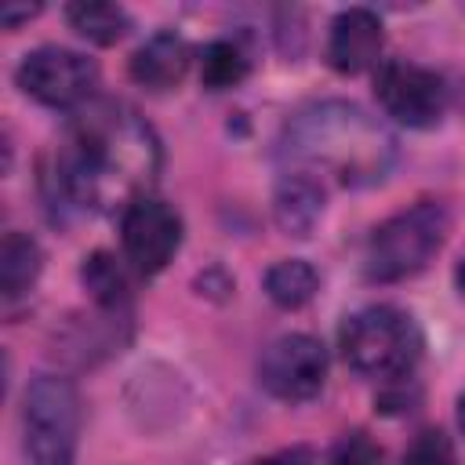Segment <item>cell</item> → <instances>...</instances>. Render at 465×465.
Returning <instances> with one entry per match:
<instances>
[{
    "label": "cell",
    "instance_id": "1",
    "mask_svg": "<svg viewBox=\"0 0 465 465\" xmlns=\"http://www.w3.org/2000/svg\"><path fill=\"white\" fill-rule=\"evenodd\" d=\"M163 167V149L153 124L120 98H91L76 109L47 182L65 207L76 211H127L153 185Z\"/></svg>",
    "mask_w": 465,
    "mask_h": 465
},
{
    "label": "cell",
    "instance_id": "2",
    "mask_svg": "<svg viewBox=\"0 0 465 465\" xmlns=\"http://www.w3.org/2000/svg\"><path fill=\"white\" fill-rule=\"evenodd\" d=\"M280 153L294 171L334 174L341 185H374L396 163V138L356 102L327 98L302 105L280 134Z\"/></svg>",
    "mask_w": 465,
    "mask_h": 465
},
{
    "label": "cell",
    "instance_id": "3",
    "mask_svg": "<svg viewBox=\"0 0 465 465\" xmlns=\"http://www.w3.org/2000/svg\"><path fill=\"white\" fill-rule=\"evenodd\" d=\"M450 232V211L440 200H418L374 225L363 251V276L371 283H396L421 272Z\"/></svg>",
    "mask_w": 465,
    "mask_h": 465
},
{
    "label": "cell",
    "instance_id": "4",
    "mask_svg": "<svg viewBox=\"0 0 465 465\" xmlns=\"http://www.w3.org/2000/svg\"><path fill=\"white\" fill-rule=\"evenodd\" d=\"M421 331L411 312L396 305H367L345 316L338 331V349L345 363L378 381H396L407 378L421 356Z\"/></svg>",
    "mask_w": 465,
    "mask_h": 465
},
{
    "label": "cell",
    "instance_id": "5",
    "mask_svg": "<svg viewBox=\"0 0 465 465\" xmlns=\"http://www.w3.org/2000/svg\"><path fill=\"white\" fill-rule=\"evenodd\" d=\"M84 403L69 378L36 374L22 396V447L29 465H73Z\"/></svg>",
    "mask_w": 465,
    "mask_h": 465
},
{
    "label": "cell",
    "instance_id": "6",
    "mask_svg": "<svg viewBox=\"0 0 465 465\" xmlns=\"http://www.w3.org/2000/svg\"><path fill=\"white\" fill-rule=\"evenodd\" d=\"M15 84L22 87V94H29L40 105L51 109H84L98 87V65L69 47L47 44L29 51L18 69H15Z\"/></svg>",
    "mask_w": 465,
    "mask_h": 465
},
{
    "label": "cell",
    "instance_id": "7",
    "mask_svg": "<svg viewBox=\"0 0 465 465\" xmlns=\"http://www.w3.org/2000/svg\"><path fill=\"white\" fill-rule=\"evenodd\" d=\"M374 98L385 109V116H392L396 124L425 131L436 127L447 109V84L440 73L425 65L389 58L374 73Z\"/></svg>",
    "mask_w": 465,
    "mask_h": 465
},
{
    "label": "cell",
    "instance_id": "8",
    "mask_svg": "<svg viewBox=\"0 0 465 465\" xmlns=\"http://www.w3.org/2000/svg\"><path fill=\"white\" fill-rule=\"evenodd\" d=\"M258 381L283 403H305L327 381V349L312 334H280L258 360Z\"/></svg>",
    "mask_w": 465,
    "mask_h": 465
},
{
    "label": "cell",
    "instance_id": "9",
    "mask_svg": "<svg viewBox=\"0 0 465 465\" xmlns=\"http://www.w3.org/2000/svg\"><path fill=\"white\" fill-rule=\"evenodd\" d=\"M124 262L138 276H156L182 247V214L156 196H142L120 214Z\"/></svg>",
    "mask_w": 465,
    "mask_h": 465
},
{
    "label": "cell",
    "instance_id": "10",
    "mask_svg": "<svg viewBox=\"0 0 465 465\" xmlns=\"http://www.w3.org/2000/svg\"><path fill=\"white\" fill-rule=\"evenodd\" d=\"M381 47H385V33H381V18L367 7H345L331 18V33H327V65L341 76H356L367 73L374 65H381Z\"/></svg>",
    "mask_w": 465,
    "mask_h": 465
},
{
    "label": "cell",
    "instance_id": "11",
    "mask_svg": "<svg viewBox=\"0 0 465 465\" xmlns=\"http://www.w3.org/2000/svg\"><path fill=\"white\" fill-rule=\"evenodd\" d=\"M189 65H193V47L185 44V36H178L174 29H160V33H153V36L131 54L127 73H131V80H134L138 87L160 94V91L178 87V84L185 80Z\"/></svg>",
    "mask_w": 465,
    "mask_h": 465
},
{
    "label": "cell",
    "instance_id": "12",
    "mask_svg": "<svg viewBox=\"0 0 465 465\" xmlns=\"http://www.w3.org/2000/svg\"><path fill=\"white\" fill-rule=\"evenodd\" d=\"M323 214V185L309 171H291L272 193V218L287 236L305 240Z\"/></svg>",
    "mask_w": 465,
    "mask_h": 465
},
{
    "label": "cell",
    "instance_id": "13",
    "mask_svg": "<svg viewBox=\"0 0 465 465\" xmlns=\"http://www.w3.org/2000/svg\"><path fill=\"white\" fill-rule=\"evenodd\" d=\"M44 269V251L29 232L11 229L0 243V294L4 302H18L33 291V283L40 280Z\"/></svg>",
    "mask_w": 465,
    "mask_h": 465
},
{
    "label": "cell",
    "instance_id": "14",
    "mask_svg": "<svg viewBox=\"0 0 465 465\" xmlns=\"http://www.w3.org/2000/svg\"><path fill=\"white\" fill-rule=\"evenodd\" d=\"M80 280L84 287L91 291L94 305L105 309V312H120L127 302H131V280H127V269L120 265L116 254L109 251H91L80 265Z\"/></svg>",
    "mask_w": 465,
    "mask_h": 465
},
{
    "label": "cell",
    "instance_id": "15",
    "mask_svg": "<svg viewBox=\"0 0 465 465\" xmlns=\"http://www.w3.org/2000/svg\"><path fill=\"white\" fill-rule=\"evenodd\" d=\"M265 294L280 309H302L312 302L320 291V272L305 258H280L276 265L265 269Z\"/></svg>",
    "mask_w": 465,
    "mask_h": 465
},
{
    "label": "cell",
    "instance_id": "16",
    "mask_svg": "<svg viewBox=\"0 0 465 465\" xmlns=\"http://www.w3.org/2000/svg\"><path fill=\"white\" fill-rule=\"evenodd\" d=\"M65 22L91 44H116L127 36L131 29V15L120 7V4H105V0H80V4H69L65 7Z\"/></svg>",
    "mask_w": 465,
    "mask_h": 465
},
{
    "label": "cell",
    "instance_id": "17",
    "mask_svg": "<svg viewBox=\"0 0 465 465\" xmlns=\"http://www.w3.org/2000/svg\"><path fill=\"white\" fill-rule=\"evenodd\" d=\"M247 73H251V62L243 54V47L232 40H211L200 54V84L207 91H229L236 84H243Z\"/></svg>",
    "mask_w": 465,
    "mask_h": 465
},
{
    "label": "cell",
    "instance_id": "18",
    "mask_svg": "<svg viewBox=\"0 0 465 465\" xmlns=\"http://www.w3.org/2000/svg\"><path fill=\"white\" fill-rule=\"evenodd\" d=\"M403 465H458L454 461V447H450V436L440 432V429H421L407 454H403Z\"/></svg>",
    "mask_w": 465,
    "mask_h": 465
},
{
    "label": "cell",
    "instance_id": "19",
    "mask_svg": "<svg viewBox=\"0 0 465 465\" xmlns=\"http://www.w3.org/2000/svg\"><path fill=\"white\" fill-rule=\"evenodd\" d=\"M327 465H381V447L367 432H345L334 443Z\"/></svg>",
    "mask_w": 465,
    "mask_h": 465
},
{
    "label": "cell",
    "instance_id": "20",
    "mask_svg": "<svg viewBox=\"0 0 465 465\" xmlns=\"http://www.w3.org/2000/svg\"><path fill=\"white\" fill-rule=\"evenodd\" d=\"M247 465H309V450L305 447H283V450H272L265 458H251Z\"/></svg>",
    "mask_w": 465,
    "mask_h": 465
},
{
    "label": "cell",
    "instance_id": "21",
    "mask_svg": "<svg viewBox=\"0 0 465 465\" xmlns=\"http://www.w3.org/2000/svg\"><path fill=\"white\" fill-rule=\"evenodd\" d=\"M36 11H40V4H22V7L4 4V7H0V25H4V29H18V25L29 22Z\"/></svg>",
    "mask_w": 465,
    "mask_h": 465
},
{
    "label": "cell",
    "instance_id": "22",
    "mask_svg": "<svg viewBox=\"0 0 465 465\" xmlns=\"http://www.w3.org/2000/svg\"><path fill=\"white\" fill-rule=\"evenodd\" d=\"M454 283H458V291H461V298H465V254H461L458 265H454Z\"/></svg>",
    "mask_w": 465,
    "mask_h": 465
},
{
    "label": "cell",
    "instance_id": "23",
    "mask_svg": "<svg viewBox=\"0 0 465 465\" xmlns=\"http://www.w3.org/2000/svg\"><path fill=\"white\" fill-rule=\"evenodd\" d=\"M458 421H461V429H465V396L458 400Z\"/></svg>",
    "mask_w": 465,
    "mask_h": 465
}]
</instances>
